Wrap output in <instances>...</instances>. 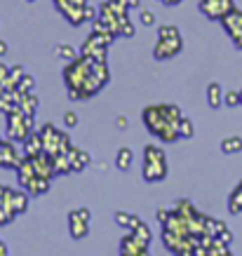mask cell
<instances>
[{
    "label": "cell",
    "mask_w": 242,
    "mask_h": 256,
    "mask_svg": "<svg viewBox=\"0 0 242 256\" xmlns=\"http://www.w3.org/2000/svg\"><path fill=\"white\" fill-rule=\"evenodd\" d=\"M144 118V124L153 136H158L164 144H174L176 139H181L179 134V124H181V113L179 106H172V104H160V106H148L141 113Z\"/></svg>",
    "instance_id": "2"
},
{
    "label": "cell",
    "mask_w": 242,
    "mask_h": 256,
    "mask_svg": "<svg viewBox=\"0 0 242 256\" xmlns=\"http://www.w3.org/2000/svg\"><path fill=\"white\" fill-rule=\"evenodd\" d=\"M144 181L146 184H160L167 178V158L164 150L158 146H146L144 148Z\"/></svg>",
    "instance_id": "4"
},
{
    "label": "cell",
    "mask_w": 242,
    "mask_h": 256,
    "mask_svg": "<svg viewBox=\"0 0 242 256\" xmlns=\"http://www.w3.org/2000/svg\"><path fill=\"white\" fill-rule=\"evenodd\" d=\"M38 132H40V136H42V150L50 153L52 158L59 156V153H66L70 148L68 134L62 132V130H56L54 124H42Z\"/></svg>",
    "instance_id": "6"
},
{
    "label": "cell",
    "mask_w": 242,
    "mask_h": 256,
    "mask_svg": "<svg viewBox=\"0 0 242 256\" xmlns=\"http://www.w3.org/2000/svg\"><path fill=\"white\" fill-rule=\"evenodd\" d=\"M170 214H172V210H160V212H158V221H160V226L170 218Z\"/></svg>",
    "instance_id": "31"
},
{
    "label": "cell",
    "mask_w": 242,
    "mask_h": 256,
    "mask_svg": "<svg viewBox=\"0 0 242 256\" xmlns=\"http://www.w3.org/2000/svg\"><path fill=\"white\" fill-rule=\"evenodd\" d=\"M16 141L12 139H2L0 136V167H8V170H19V164L24 162V153H19V148L14 146Z\"/></svg>",
    "instance_id": "9"
},
{
    "label": "cell",
    "mask_w": 242,
    "mask_h": 256,
    "mask_svg": "<svg viewBox=\"0 0 242 256\" xmlns=\"http://www.w3.org/2000/svg\"><path fill=\"white\" fill-rule=\"evenodd\" d=\"M134 36V26L132 22H130V16H127L125 22L120 24V31H118V38H132Z\"/></svg>",
    "instance_id": "25"
},
{
    "label": "cell",
    "mask_w": 242,
    "mask_h": 256,
    "mask_svg": "<svg viewBox=\"0 0 242 256\" xmlns=\"http://www.w3.org/2000/svg\"><path fill=\"white\" fill-rule=\"evenodd\" d=\"M216 238H219L221 242H226V244H230V242H233V233H230L228 228H221V230H219V235H216Z\"/></svg>",
    "instance_id": "29"
},
{
    "label": "cell",
    "mask_w": 242,
    "mask_h": 256,
    "mask_svg": "<svg viewBox=\"0 0 242 256\" xmlns=\"http://www.w3.org/2000/svg\"><path fill=\"white\" fill-rule=\"evenodd\" d=\"M19 108L36 116V110H38V96L33 92H24V94L19 92Z\"/></svg>",
    "instance_id": "16"
},
{
    "label": "cell",
    "mask_w": 242,
    "mask_h": 256,
    "mask_svg": "<svg viewBox=\"0 0 242 256\" xmlns=\"http://www.w3.org/2000/svg\"><path fill=\"white\" fill-rule=\"evenodd\" d=\"M221 24H224V28H226L228 36L233 38V36L242 33V12L240 10H233L230 14H226L224 19H221Z\"/></svg>",
    "instance_id": "13"
},
{
    "label": "cell",
    "mask_w": 242,
    "mask_h": 256,
    "mask_svg": "<svg viewBox=\"0 0 242 256\" xmlns=\"http://www.w3.org/2000/svg\"><path fill=\"white\" fill-rule=\"evenodd\" d=\"M54 54L59 56V59H64V62H73V59L78 56V54H76V50H73L70 45H59L54 50Z\"/></svg>",
    "instance_id": "22"
},
{
    "label": "cell",
    "mask_w": 242,
    "mask_h": 256,
    "mask_svg": "<svg viewBox=\"0 0 242 256\" xmlns=\"http://www.w3.org/2000/svg\"><path fill=\"white\" fill-rule=\"evenodd\" d=\"M66 153H68V158H70V167H73V172H85L87 167H90V162H92V156L85 153V150H80V148L70 146Z\"/></svg>",
    "instance_id": "11"
},
{
    "label": "cell",
    "mask_w": 242,
    "mask_h": 256,
    "mask_svg": "<svg viewBox=\"0 0 242 256\" xmlns=\"http://www.w3.org/2000/svg\"><path fill=\"white\" fill-rule=\"evenodd\" d=\"M148 244L150 242L146 240H141L139 235H134L132 230H127V235L120 240V254L122 256H144V254H148Z\"/></svg>",
    "instance_id": "10"
},
{
    "label": "cell",
    "mask_w": 242,
    "mask_h": 256,
    "mask_svg": "<svg viewBox=\"0 0 242 256\" xmlns=\"http://www.w3.org/2000/svg\"><path fill=\"white\" fill-rule=\"evenodd\" d=\"M233 10H235L233 0H200V12L212 22H221Z\"/></svg>",
    "instance_id": "8"
},
{
    "label": "cell",
    "mask_w": 242,
    "mask_h": 256,
    "mask_svg": "<svg viewBox=\"0 0 242 256\" xmlns=\"http://www.w3.org/2000/svg\"><path fill=\"white\" fill-rule=\"evenodd\" d=\"M5 124H8V139L16 141V144H24L26 136L36 130V120H33L31 113L16 108L12 113L5 116Z\"/></svg>",
    "instance_id": "5"
},
{
    "label": "cell",
    "mask_w": 242,
    "mask_h": 256,
    "mask_svg": "<svg viewBox=\"0 0 242 256\" xmlns=\"http://www.w3.org/2000/svg\"><path fill=\"white\" fill-rule=\"evenodd\" d=\"M130 221H132V214H130V212H116V224L120 226V228H127Z\"/></svg>",
    "instance_id": "26"
},
{
    "label": "cell",
    "mask_w": 242,
    "mask_h": 256,
    "mask_svg": "<svg viewBox=\"0 0 242 256\" xmlns=\"http://www.w3.org/2000/svg\"><path fill=\"white\" fill-rule=\"evenodd\" d=\"M184 50V40H181V33L176 26H160L158 28V42L153 47V56L158 62H167V59H174L176 54H181Z\"/></svg>",
    "instance_id": "3"
},
{
    "label": "cell",
    "mask_w": 242,
    "mask_h": 256,
    "mask_svg": "<svg viewBox=\"0 0 242 256\" xmlns=\"http://www.w3.org/2000/svg\"><path fill=\"white\" fill-rule=\"evenodd\" d=\"M26 73H24V66H12V80H14L16 85H19V80L24 78Z\"/></svg>",
    "instance_id": "30"
},
{
    "label": "cell",
    "mask_w": 242,
    "mask_h": 256,
    "mask_svg": "<svg viewBox=\"0 0 242 256\" xmlns=\"http://www.w3.org/2000/svg\"><path fill=\"white\" fill-rule=\"evenodd\" d=\"M179 134L181 139H193L196 136V127H193V120L190 118H181V124H179Z\"/></svg>",
    "instance_id": "21"
},
{
    "label": "cell",
    "mask_w": 242,
    "mask_h": 256,
    "mask_svg": "<svg viewBox=\"0 0 242 256\" xmlns=\"http://www.w3.org/2000/svg\"><path fill=\"white\" fill-rule=\"evenodd\" d=\"M228 210H230V214H240L242 212V181L235 186V190L228 198Z\"/></svg>",
    "instance_id": "20"
},
{
    "label": "cell",
    "mask_w": 242,
    "mask_h": 256,
    "mask_svg": "<svg viewBox=\"0 0 242 256\" xmlns=\"http://www.w3.org/2000/svg\"><path fill=\"white\" fill-rule=\"evenodd\" d=\"M224 104L235 108V106H242V96L240 92H224Z\"/></svg>",
    "instance_id": "24"
},
{
    "label": "cell",
    "mask_w": 242,
    "mask_h": 256,
    "mask_svg": "<svg viewBox=\"0 0 242 256\" xmlns=\"http://www.w3.org/2000/svg\"><path fill=\"white\" fill-rule=\"evenodd\" d=\"M160 2H164V5H179L181 0H160Z\"/></svg>",
    "instance_id": "36"
},
{
    "label": "cell",
    "mask_w": 242,
    "mask_h": 256,
    "mask_svg": "<svg viewBox=\"0 0 242 256\" xmlns=\"http://www.w3.org/2000/svg\"><path fill=\"white\" fill-rule=\"evenodd\" d=\"M230 40H233V45L238 47V50H242V33H238V36H233V38H230Z\"/></svg>",
    "instance_id": "32"
},
{
    "label": "cell",
    "mask_w": 242,
    "mask_h": 256,
    "mask_svg": "<svg viewBox=\"0 0 242 256\" xmlns=\"http://www.w3.org/2000/svg\"><path fill=\"white\" fill-rule=\"evenodd\" d=\"M2 92H5V87H2V85H0V94H2Z\"/></svg>",
    "instance_id": "37"
},
{
    "label": "cell",
    "mask_w": 242,
    "mask_h": 256,
    "mask_svg": "<svg viewBox=\"0 0 242 256\" xmlns=\"http://www.w3.org/2000/svg\"><path fill=\"white\" fill-rule=\"evenodd\" d=\"M240 96H242V92H240Z\"/></svg>",
    "instance_id": "39"
},
{
    "label": "cell",
    "mask_w": 242,
    "mask_h": 256,
    "mask_svg": "<svg viewBox=\"0 0 242 256\" xmlns=\"http://www.w3.org/2000/svg\"><path fill=\"white\" fill-rule=\"evenodd\" d=\"M2 54H8V42L5 40H0V56Z\"/></svg>",
    "instance_id": "35"
},
{
    "label": "cell",
    "mask_w": 242,
    "mask_h": 256,
    "mask_svg": "<svg viewBox=\"0 0 242 256\" xmlns=\"http://www.w3.org/2000/svg\"><path fill=\"white\" fill-rule=\"evenodd\" d=\"M207 104H210L214 110L224 106V90H221L219 82H210V85H207Z\"/></svg>",
    "instance_id": "15"
},
{
    "label": "cell",
    "mask_w": 242,
    "mask_h": 256,
    "mask_svg": "<svg viewBox=\"0 0 242 256\" xmlns=\"http://www.w3.org/2000/svg\"><path fill=\"white\" fill-rule=\"evenodd\" d=\"M24 148V156H38V153H42V136H40L38 130H33L28 136H26V141L22 144Z\"/></svg>",
    "instance_id": "14"
},
{
    "label": "cell",
    "mask_w": 242,
    "mask_h": 256,
    "mask_svg": "<svg viewBox=\"0 0 242 256\" xmlns=\"http://www.w3.org/2000/svg\"><path fill=\"white\" fill-rule=\"evenodd\" d=\"M90 218H92V214L85 207L68 212V228H70V238L73 240L87 238V233H90Z\"/></svg>",
    "instance_id": "7"
},
{
    "label": "cell",
    "mask_w": 242,
    "mask_h": 256,
    "mask_svg": "<svg viewBox=\"0 0 242 256\" xmlns=\"http://www.w3.org/2000/svg\"><path fill=\"white\" fill-rule=\"evenodd\" d=\"M132 162H134V153L130 150V148H120L118 150V156H116V167L120 172H127L130 167H132Z\"/></svg>",
    "instance_id": "17"
},
{
    "label": "cell",
    "mask_w": 242,
    "mask_h": 256,
    "mask_svg": "<svg viewBox=\"0 0 242 256\" xmlns=\"http://www.w3.org/2000/svg\"><path fill=\"white\" fill-rule=\"evenodd\" d=\"M118 127H120V130H127V118L125 116L118 118Z\"/></svg>",
    "instance_id": "33"
},
{
    "label": "cell",
    "mask_w": 242,
    "mask_h": 256,
    "mask_svg": "<svg viewBox=\"0 0 242 256\" xmlns=\"http://www.w3.org/2000/svg\"><path fill=\"white\" fill-rule=\"evenodd\" d=\"M108 80H110V73L106 62H99V59L87 54L76 56L64 68V85L68 90L70 101L90 99L96 92H102L104 87L108 85Z\"/></svg>",
    "instance_id": "1"
},
{
    "label": "cell",
    "mask_w": 242,
    "mask_h": 256,
    "mask_svg": "<svg viewBox=\"0 0 242 256\" xmlns=\"http://www.w3.org/2000/svg\"><path fill=\"white\" fill-rule=\"evenodd\" d=\"M12 207H14L16 214H24V212L28 210V193L12 188Z\"/></svg>",
    "instance_id": "18"
},
{
    "label": "cell",
    "mask_w": 242,
    "mask_h": 256,
    "mask_svg": "<svg viewBox=\"0 0 242 256\" xmlns=\"http://www.w3.org/2000/svg\"><path fill=\"white\" fill-rule=\"evenodd\" d=\"M141 24H144V26H153V24H156V14L148 12V10H144V12H141Z\"/></svg>",
    "instance_id": "28"
},
{
    "label": "cell",
    "mask_w": 242,
    "mask_h": 256,
    "mask_svg": "<svg viewBox=\"0 0 242 256\" xmlns=\"http://www.w3.org/2000/svg\"><path fill=\"white\" fill-rule=\"evenodd\" d=\"M28 2H33V0H28Z\"/></svg>",
    "instance_id": "38"
},
{
    "label": "cell",
    "mask_w": 242,
    "mask_h": 256,
    "mask_svg": "<svg viewBox=\"0 0 242 256\" xmlns=\"http://www.w3.org/2000/svg\"><path fill=\"white\" fill-rule=\"evenodd\" d=\"M50 186H52V178H45V176H33L26 186H24V190L28 195H33V198H38V195H45L47 190H50Z\"/></svg>",
    "instance_id": "12"
},
{
    "label": "cell",
    "mask_w": 242,
    "mask_h": 256,
    "mask_svg": "<svg viewBox=\"0 0 242 256\" xmlns=\"http://www.w3.org/2000/svg\"><path fill=\"white\" fill-rule=\"evenodd\" d=\"M10 254V249H8V244H5V242L0 240V256H8Z\"/></svg>",
    "instance_id": "34"
},
{
    "label": "cell",
    "mask_w": 242,
    "mask_h": 256,
    "mask_svg": "<svg viewBox=\"0 0 242 256\" xmlns=\"http://www.w3.org/2000/svg\"><path fill=\"white\" fill-rule=\"evenodd\" d=\"M242 150V139L240 136H226V139L221 141V153H226V156H235V153H240Z\"/></svg>",
    "instance_id": "19"
},
{
    "label": "cell",
    "mask_w": 242,
    "mask_h": 256,
    "mask_svg": "<svg viewBox=\"0 0 242 256\" xmlns=\"http://www.w3.org/2000/svg\"><path fill=\"white\" fill-rule=\"evenodd\" d=\"M64 124H66L68 130H73V127H78V116H76L73 110H68V113L64 116Z\"/></svg>",
    "instance_id": "27"
},
{
    "label": "cell",
    "mask_w": 242,
    "mask_h": 256,
    "mask_svg": "<svg viewBox=\"0 0 242 256\" xmlns=\"http://www.w3.org/2000/svg\"><path fill=\"white\" fill-rule=\"evenodd\" d=\"M36 90V80H33V76H24L22 80H19V85H16V92H33Z\"/></svg>",
    "instance_id": "23"
}]
</instances>
